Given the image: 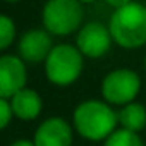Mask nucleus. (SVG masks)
Wrapping results in <instances>:
<instances>
[{"instance_id":"39448f33","label":"nucleus","mask_w":146,"mask_h":146,"mask_svg":"<svg viewBox=\"0 0 146 146\" xmlns=\"http://www.w3.org/2000/svg\"><path fill=\"white\" fill-rule=\"evenodd\" d=\"M141 91V78L136 70L127 67L113 69L102 81V96L110 105H127L136 102Z\"/></svg>"},{"instance_id":"423d86ee","label":"nucleus","mask_w":146,"mask_h":146,"mask_svg":"<svg viewBox=\"0 0 146 146\" xmlns=\"http://www.w3.org/2000/svg\"><path fill=\"white\" fill-rule=\"evenodd\" d=\"M113 38L108 26L98 21L86 23L79 28L76 36V46L86 58H100L108 53Z\"/></svg>"},{"instance_id":"f03ea898","label":"nucleus","mask_w":146,"mask_h":146,"mask_svg":"<svg viewBox=\"0 0 146 146\" xmlns=\"http://www.w3.org/2000/svg\"><path fill=\"white\" fill-rule=\"evenodd\" d=\"M108 29L113 41L122 48L134 50L146 45V5L132 0L131 4L115 9Z\"/></svg>"},{"instance_id":"7ed1b4c3","label":"nucleus","mask_w":146,"mask_h":146,"mask_svg":"<svg viewBox=\"0 0 146 146\" xmlns=\"http://www.w3.org/2000/svg\"><path fill=\"white\" fill-rule=\"evenodd\" d=\"M84 67V55L78 50L76 45L60 43L52 48L45 60V76L55 86H70L74 84Z\"/></svg>"},{"instance_id":"f3484780","label":"nucleus","mask_w":146,"mask_h":146,"mask_svg":"<svg viewBox=\"0 0 146 146\" xmlns=\"http://www.w3.org/2000/svg\"><path fill=\"white\" fill-rule=\"evenodd\" d=\"M81 4H93V2H96V0H79Z\"/></svg>"},{"instance_id":"ddd939ff","label":"nucleus","mask_w":146,"mask_h":146,"mask_svg":"<svg viewBox=\"0 0 146 146\" xmlns=\"http://www.w3.org/2000/svg\"><path fill=\"white\" fill-rule=\"evenodd\" d=\"M14 40H16V24H14V21L5 14H0V52L9 48L14 43Z\"/></svg>"},{"instance_id":"6e6552de","label":"nucleus","mask_w":146,"mask_h":146,"mask_svg":"<svg viewBox=\"0 0 146 146\" xmlns=\"http://www.w3.org/2000/svg\"><path fill=\"white\" fill-rule=\"evenodd\" d=\"M53 40L52 35L45 29V28H33L28 29L17 43V50H19V57L26 62H45L48 53L53 48Z\"/></svg>"},{"instance_id":"dca6fc26","label":"nucleus","mask_w":146,"mask_h":146,"mask_svg":"<svg viewBox=\"0 0 146 146\" xmlns=\"http://www.w3.org/2000/svg\"><path fill=\"white\" fill-rule=\"evenodd\" d=\"M11 146H35V143H33L31 139H17V141H14Z\"/></svg>"},{"instance_id":"f8f14e48","label":"nucleus","mask_w":146,"mask_h":146,"mask_svg":"<svg viewBox=\"0 0 146 146\" xmlns=\"http://www.w3.org/2000/svg\"><path fill=\"white\" fill-rule=\"evenodd\" d=\"M103 146H144V143L139 137V132L120 127V129H115L105 139Z\"/></svg>"},{"instance_id":"2eb2a0df","label":"nucleus","mask_w":146,"mask_h":146,"mask_svg":"<svg viewBox=\"0 0 146 146\" xmlns=\"http://www.w3.org/2000/svg\"><path fill=\"white\" fill-rule=\"evenodd\" d=\"M105 2H107L110 7H113V9H120V7H124V5L131 4L132 0H105Z\"/></svg>"},{"instance_id":"9d476101","label":"nucleus","mask_w":146,"mask_h":146,"mask_svg":"<svg viewBox=\"0 0 146 146\" xmlns=\"http://www.w3.org/2000/svg\"><path fill=\"white\" fill-rule=\"evenodd\" d=\"M9 102H11L14 117L21 119V120H35L43 110V100H41L40 93L31 88L19 90Z\"/></svg>"},{"instance_id":"f257e3e1","label":"nucleus","mask_w":146,"mask_h":146,"mask_svg":"<svg viewBox=\"0 0 146 146\" xmlns=\"http://www.w3.org/2000/svg\"><path fill=\"white\" fill-rule=\"evenodd\" d=\"M119 124L117 112L102 100H86L72 113V127L88 141H105Z\"/></svg>"},{"instance_id":"4468645a","label":"nucleus","mask_w":146,"mask_h":146,"mask_svg":"<svg viewBox=\"0 0 146 146\" xmlns=\"http://www.w3.org/2000/svg\"><path fill=\"white\" fill-rule=\"evenodd\" d=\"M12 117H14V113H12V108H11V102L0 96V131L5 129L11 124Z\"/></svg>"},{"instance_id":"a211bd4d","label":"nucleus","mask_w":146,"mask_h":146,"mask_svg":"<svg viewBox=\"0 0 146 146\" xmlns=\"http://www.w3.org/2000/svg\"><path fill=\"white\" fill-rule=\"evenodd\" d=\"M4 2H7V4H16V2H21V0H4Z\"/></svg>"},{"instance_id":"1a4fd4ad","label":"nucleus","mask_w":146,"mask_h":146,"mask_svg":"<svg viewBox=\"0 0 146 146\" xmlns=\"http://www.w3.org/2000/svg\"><path fill=\"white\" fill-rule=\"evenodd\" d=\"M74 127L62 117L43 120L35 131V146H72Z\"/></svg>"},{"instance_id":"0eeeda50","label":"nucleus","mask_w":146,"mask_h":146,"mask_svg":"<svg viewBox=\"0 0 146 146\" xmlns=\"http://www.w3.org/2000/svg\"><path fill=\"white\" fill-rule=\"evenodd\" d=\"M28 70L17 55H0V96L11 100L19 90L26 88Z\"/></svg>"},{"instance_id":"9b49d317","label":"nucleus","mask_w":146,"mask_h":146,"mask_svg":"<svg viewBox=\"0 0 146 146\" xmlns=\"http://www.w3.org/2000/svg\"><path fill=\"white\" fill-rule=\"evenodd\" d=\"M117 117H119L120 127L124 129L139 132L146 127V107L137 102L122 105V108L117 112Z\"/></svg>"},{"instance_id":"6ab92c4d","label":"nucleus","mask_w":146,"mask_h":146,"mask_svg":"<svg viewBox=\"0 0 146 146\" xmlns=\"http://www.w3.org/2000/svg\"><path fill=\"white\" fill-rule=\"evenodd\" d=\"M144 69H146V58H144Z\"/></svg>"},{"instance_id":"20e7f679","label":"nucleus","mask_w":146,"mask_h":146,"mask_svg":"<svg viewBox=\"0 0 146 146\" xmlns=\"http://www.w3.org/2000/svg\"><path fill=\"white\" fill-rule=\"evenodd\" d=\"M84 9L79 0H48L41 11L43 28L55 36H67L79 31Z\"/></svg>"}]
</instances>
